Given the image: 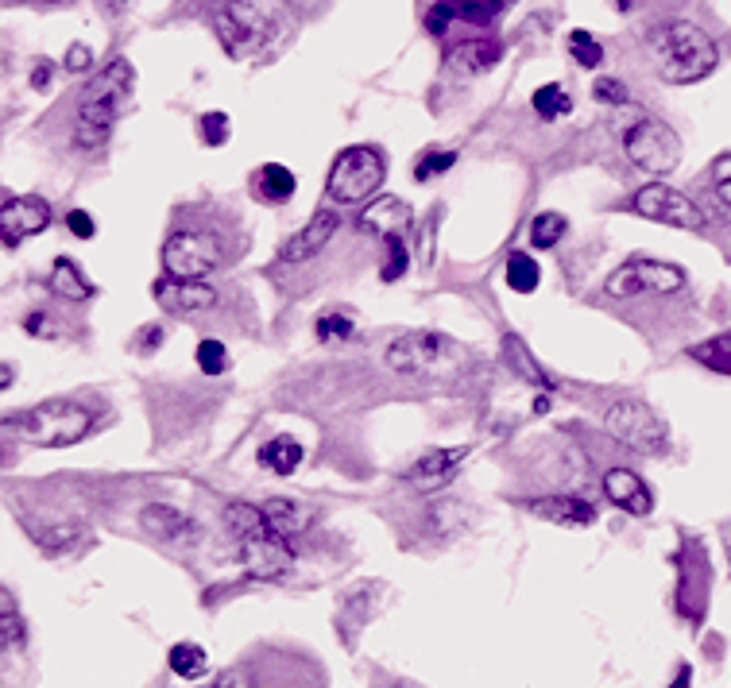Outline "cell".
<instances>
[{
	"instance_id": "6da1fadb",
	"label": "cell",
	"mask_w": 731,
	"mask_h": 688,
	"mask_svg": "<svg viewBox=\"0 0 731 688\" xmlns=\"http://www.w3.org/2000/svg\"><path fill=\"white\" fill-rule=\"evenodd\" d=\"M294 28L287 0H229L217 16V39L236 62L264 58Z\"/></svg>"
},
{
	"instance_id": "7a4b0ae2",
	"label": "cell",
	"mask_w": 731,
	"mask_h": 688,
	"mask_svg": "<svg viewBox=\"0 0 731 688\" xmlns=\"http://www.w3.org/2000/svg\"><path fill=\"white\" fill-rule=\"evenodd\" d=\"M646 51L662 82L670 86H693L720 66V51L712 35L689 20H662L646 31Z\"/></svg>"
},
{
	"instance_id": "3957f363",
	"label": "cell",
	"mask_w": 731,
	"mask_h": 688,
	"mask_svg": "<svg viewBox=\"0 0 731 688\" xmlns=\"http://www.w3.org/2000/svg\"><path fill=\"white\" fill-rule=\"evenodd\" d=\"M132 62L117 58L109 62L93 82H86L82 89V101H78V132H74V144L78 147H101L109 140V128L117 124V116L124 113L128 97H132Z\"/></svg>"
},
{
	"instance_id": "277c9868",
	"label": "cell",
	"mask_w": 731,
	"mask_h": 688,
	"mask_svg": "<svg viewBox=\"0 0 731 688\" xmlns=\"http://www.w3.org/2000/svg\"><path fill=\"white\" fill-rule=\"evenodd\" d=\"M93 410L82 406V402H66V399H55V402H43V406H35L28 414H20V418H8V433H20L24 441L31 445H43V449H62V445H74V441H82L89 430H93Z\"/></svg>"
},
{
	"instance_id": "5b68a950",
	"label": "cell",
	"mask_w": 731,
	"mask_h": 688,
	"mask_svg": "<svg viewBox=\"0 0 731 688\" xmlns=\"http://www.w3.org/2000/svg\"><path fill=\"white\" fill-rule=\"evenodd\" d=\"M383 178H387V159L380 147H345L329 167V198L341 205H360L372 194H380Z\"/></svg>"
},
{
	"instance_id": "8992f818",
	"label": "cell",
	"mask_w": 731,
	"mask_h": 688,
	"mask_svg": "<svg viewBox=\"0 0 731 688\" xmlns=\"http://www.w3.org/2000/svg\"><path fill=\"white\" fill-rule=\"evenodd\" d=\"M465 364V352L441 333H403L387 344V368L399 375H449Z\"/></svg>"
},
{
	"instance_id": "52a82bcc",
	"label": "cell",
	"mask_w": 731,
	"mask_h": 688,
	"mask_svg": "<svg viewBox=\"0 0 731 688\" xmlns=\"http://www.w3.org/2000/svg\"><path fill=\"white\" fill-rule=\"evenodd\" d=\"M623 147H627V159L646 174H670L681 159V140L670 124L654 120V116H643L627 136H623Z\"/></svg>"
},
{
	"instance_id": "ba28073f",
	"label": "cell",
	"mask_w": 731,
	"mask_h": 688,
	"mask_svg": "<svg viewBox=\"0 0 731 688\" xmlns=\"http://www.w3.org/2000/svg\"><path fill=\"white\" fill-rule=\"evenodd\" d=\"M608 433H612L615 441H623L627 449L643 453V457L666 453V445H670L662 418H658V414L639 399L615 402L612 410H608Z\"/></svg>"
},
{
	"instance_id": "9c48e42d",
	"label": "cell",
	"mask_w": 731,
	"mask_h": 688,
	"mask_svg": "<svg viewBox=\"0 0 731 688\" xmlns=\"http://www.w3.org/2000/svg\"><path fill=\"white\" fill-rule=\"evenodd\" d=\"M685 287V271L662 263V259H627L612 279H608V294L612 298H639V294H673Z\"/></svg>"
},
{
	"instance_id": "30bf717a",
	"label": "cell",
	"mask_w": 731,
	"mask_h": 688,
	"mask_svg": "<svg viewBox=\"0 0 731 688\" xmlns=\"http://www.w3.org/2000/svg\"><path fill=\"white\" fill-rule=\"evenodd\" d=\"M221 263V240L213 232H175L163 244V267L171 279H205Z\"/></svg>"
},
{
	"instance_id": "8fae6325",
	"label": "cell",
	"mask_w": 731,
	"mask_h": 688,
	"mask_svg": "<svg viewBox=\"0 0 731 688\" xmlns=\"http://www.w3.org/2000/svg\"><path fill=\"white\" fill-rule=\"evenodd\" d=\"M631 209H635L639 217H646V221H658V225H673V229H704L701 209L685 198V194L662 186V182L643 186V190L635 194V201H631Z\"/></svg>"
},
{
	"instance_id": "7c38bea8",
	"label": "cell",
	"mask_w": 731,
	"mask_h": 688,
	"mask_svg": "<svg viewBox=\"0 0 731 688\" xmlns=\"http://www.w3.org/2000/svg\"><path fill=\"white\" fill-rule=\"evenodd\" d=\"M240 561H244V573L252 580H283L294 569L291 545H287V538H279L275 530L240 538Z\"/></svg>"
},
{
	"instance_id": "4fadbf2b",
	"label": "cell",
	"mask_w": 731,
	"mask_h": 688,
	"mask_svg": "<svg viewBox=\"0 0 731 688\" xmlns=\"http://www.w3.org/2000/svg\"><path fill=\"white\" fill-rule=\"evenodd\" d=\"M496 16H503V0H434L426 12L430 35H449L453 24L488 28Z\"/></svg>"
},
{
	"instance_id": "5bb4252c",
	"label": "cell",
	"mask_w": 731,
	"mask_h": 688,
	"mask_svg": "<svg viewBox=\"0 0 731 688\" xmlns=\"http://www.w3.org/2000/svg\"><path fill=\"white\" fill-rule=\"evenodd\" d=\"M51 225V205L43 198H8L0 209V229H4V244L20 248L28 236L43 232Z\"/></svg>"
},
{
	"instance_id": "9a60e30c",
	"label": "cell",
	"mask_w": 731,
	"mask_h": 688,
	"mask_svg": "<svg viewBox=\"0 0 731 688\" xmlns=\"http://www.w3.org/2000/svg\"><path fill=\"white\" fill-rule=\"evenodd\" d=\"M155 302L167 310V314L190 317L202 314V310H213L217 306V290L198 283V279H159L155 283Z\"/></svg>"
},
{
	"instance_id": "2e32d148",
	"label": "cell",
	"mask_w": 731,
	"mask_h": 688,
	"mask_svg": "<svg viewBox=\"0 0 731 688\" xmlns=\"http://www.w3.org/2000/svg\"><path fill=\"white\" fill-rule=\"evenodd\" d=\"M468 449L461 445V449H430L426 457H418L414 464H410V488L422 491V495H430V491L445 488L457 472H461V464H465Z\"/></svg>"
},
{
	"instance_id": "e0dca14e",
	"label": "cell",
	"mask_w": 731,
	"mask_h": 688,
	"mask_svg": "<svg viewBox=\"0 0 731 688\" xmlns=\"http://www.w3.org/2000/svg\"><path fill=\"white\" fill-rule=\"evenodd\" d=\"M337 225H341V217H337L333 209H318V213L283 244V259H287V263H302V259H310L314 252H322L325 244H329V236L337 232Z\"/></svg>"
},
{
	"instance_id": "ac0fdd59",
	"label": "cell",
	"mask_w": 731,
	"mask_h": 688,
	"mask_svg": "<svg viewBox=\"0 0 731 688\" xmlns=\"http://www.w3.org/2000/svg\"><path fill=\"white\" fill-rule=\"evenodd\" d=\"M527 511L534 518H546L554 526H569V530H581L596 522V507L577 499V495H546V499H534L527 503Z\"/></svg>"
},
{
	"instance_id": "d6986e66",
	"label": "cell",
	"mask_w": 731,
	"mask_h": 688,
	"mask_svg": "<svg viewBox=\"0 0 731 688\" xmlns=\"http://www.w3.org/2000/svg\"><path fill=\"white\" fill-rule=\"evenodd\" d=\"M604 495L612 499L619 511H627V515H650V507H654V495L646 488L643 480L631 472V468H612L608 476H604Z\"/></svg>"
},
{
	"instance_id": "ffe728a7",
	"label": "cell",
	"mask_w": 731,
	"mask_h": 688,
	"mask_svg": "<svg viewBox=\"0 0 731 688\" xmlns=\"http://www.w3.org/2000/svg\"><path fill=\"white\" fill-rule=\"evenodd\" d=\"M499 58H503V47L492 35H472V39H461V43H453L445 51V62L453 70H461V74H484V70L496 66Z\"/></svg>"
},
{
	"instance_id": "44dd1931",
	"label": "cell",
	"mask_w": 731,
	"mask_h": 688,
	"mask_svg": "<svg viewBox=\"0 0 731 688\" xmlns=\"http://www.w3.org/2000/svg\"><path fill=\"white\" fill-rule=\"evenodd\" d=\"M264 515H267V526H271L279 538H298V534L314 522V511H310L306 503H298V499H287V495L267 499Z\"/></svg>"
},
{
	"instance_id": "7402d4cb",
	"label": "cell",
	"mask_w": 731,
	"mask_h": 688,
	"mask_svg": "<svg viewBox=\"0 0 731 688\" xmlns=\"http://www.w3.org/2000/svg\"><path fill=\"white\" fill-rule=\"evenodd\" d=\"M356 225L364 232H376V236L403 232L410 225V205H403L399 198H376V205H368Z\"/></svg>"
},
{
	"instance_id": "603a6c76",
	"label": "cell",
	"mask_w": 731,
	"mask_h": 688,
	"mask_svg": "<svg viewBox=\"0 0 731 688\" xmlns=\"http://www.w3.org/2000/svg\"><path fill=\"white\" fill-rule=\"evenodd\" d=\"M147 534H155V538H163V542H178V538H186V534H194V522L182 515L178 507L171 503H151L144 515H140Z\"/></svg>"
},
{
	"instance_id": "cb8c5ba5",
	"label": "cell",
	"mask_w": 731,
	"mask_h": 688,
	"mask_svg": "<svg viewBox=\"0 0 731 688\" xmlns=\"http://www.w3.org/2000/svg\"><path fill=\"white\" fill-rule=\"evenodd\" d=\"M252 190H256V198L267 201V205H283V201L294 198L298 182H294V174L287 171L283 163H264L260 171L252 174Z\"/></svg>"
},
{
	"instance_id": "d4e9b609",
	"label": "cell",
	"mask_w": 731,
	"mask_h": 688,
	"mask_svg": "<svg viewBox=\"0 0 731 688\" xmlns=\"http://www.w3.org/2000/svg\"><path fill=\"white\" fill-rule=\"evenodd\" d=\"M24 526H28V538L39 549H47V553H55V549H66V545L78 538V522H70V518H24Z\"/></svg>"
},
{
	"instance_id": "484cf974",
	"label": "cell",
	"mask_w": 731,
	"mask_h": 688,
	"mask_svg": "<svg viewBox=\"0 0 731 688\" xmlns=\"http://www.w3.org/2000/svg\"><path fill=\"white\" fill-rule=\"evenodd\" d=\"M47 287L55 290L59 298H66V302H89V298H93V283H86V275H82L70 259H55V263H51Z\"/></svg>"
},
{
	"instance_id": "4316f807",
	"label": "cell",
	"mask_w": 731,
	"mask_h": 688,
	"mask_svg": "<svg viewBox=\"0 0 731 688\" xmlns=\"http://www.w3.org/2000/svg\"><path fill=\"white\" fill-rule=\"evenodd\" d=\"M260 464L275 476H291L294 468L302 464V445L294 437H271L264 449H260Z\"/></svg>"
},
{
	"instance_id": "83f0119b",
	"label": "cell",
	"mask_w": 731,
	"mask_h": 688,
	"mask_svg": "<svg viewBox=\"0 0 731 688\" xmlns=\"http://www.w3.org/2000/svg\"><path fill=\"white\" fill-rule=\"evenodd\" d=\"M503 364L511 368V372L519 375V379H527V383H538V387H550V379L542 375V368L534 364V356L527 352V344L519 341L515 333H507L503 337Z\"/></svg>"
},
{
	"instance_id": "f1b7e54d",
	"label": "cell",
	"mask_w": 731,
	"mask_h": 688,
	"mask_svg": "<svg viewBox=\"0 0 731 688\" xmlns=\"http://www.w3.org/2000/svg\"><path fill=\"white\" fill-rule=\"evenodd\" d=\"M225 522H229V530L236 534V542L271 530V526H267L264 507H252V503H229V507H225Z\"/></svg>"
},
{
	"instance_id": "f546056e",
	"label": "cell",
	"mask_w": 731,
	"mask_h": 688,
	"mask_svg": "<svg viewBox=\"0 0 731 688\" xmlns=\"http://www.w3.org/2000/svg\"><path fill=\"white\" fill-rule=\"evenodd\" d=\"M167 661H171V673L182 677V681H198L205 669H209V658H205V650L198 642H178V646H171Z\"/></svg>"
},
{
	"instance_id": "4dcf8cb0",
	"label": "cell",
	"mask_w": 731,
	"mask_h": 688,
	"mask_svg": "<svg viewBox=\"0 0 731 688\" xmlns=\"http://www.w3.org/2000/svg\"><path fill=\"white\" fill-rule=\"evenodd\" d=\"M689 356H693L697 364H704V368H712V372L731 375V329L728 333H720V337H712V341L693 344Z\"/></svg>"
},
{
	"instance_id": "1f68e13d",
	"label": "cell",
	"mask_w": 731,
	"mask_h": 688,
	"mask_svg": "<svg viewBox=\"0 0 731 688\" xmlns=\"http://www.w3.org/2000/svg\"><path fill=\"white\" fill-rule=\"evenodd\" d=\"M383 240V267H380V279L383 283H395V279H403L410 267V256H407V244H403V232H387L380 236Z\"/></svg>"
},
{
	"instance_id": "d6a6232c",
	"label": "cell",
	"mask_w": 731,
	"mask_h": 688,
	"mask_svg": "<svg viewBox=\"0 0 731 688\" xmlns=\"http://www.w3.org/2000/svg\"><path fill=\"white\" fill-rule=\"evenodd\" d=\"M538 283H542V271H538V263L527 252H515V256L507 259V287L515 290V294H534Z\"/></svg>"
},
{
	"instance_id": "836d02e7",
	"label": "cell",
	"mask_w": 731,
	"mask_h": 688,
	"mask_svg": "<svg viewBox=\"0 0 731 688\" xmlns=\"http://www.w3.org/2000/svg\"><path fill=\"white\" fill-rule=\"evenodd\" d=\"M530 105H534V113L542 116V120H557V116H565L573 109V101H569V93L550 82V86L534 89V97H530Z\"/></svg>"
},
{
	"instance_id": "e575fe53",
	"label": "cell",
	"mask_w": 731,
	"mask_h": 688,
	"mask_svg": "<svg viewBox=\"0 0 731 688\" xmlns=\"http://www.w3.org/2000/svg\"><path fill=\"white\" fill-rule=\"evenodd\" d=\"M565 229H569V225H565L561 213H542V217L530 221V244H534V248H554L557 240L565 236Z\"/></svg>"
},
{
	"instance_id": "d590c367",
	"label": "cell",
	"mask_w": 731,
	"mask_h": 688,
	"mask_svg": "<svg viewBox=\"0 0 731 688\" xmlns=\"http://www.w3.org/2000/svg\"><path fill=\"white\" fill-rule=\"evenodd\" d=\"M314 333H318V341L322 344H345L352 337V317L341 314V310H329V314L318 317Z\"/></svg>"
},
{
	"instance_id": "8d00e7d4",
	"label": "cell",
	"mask_w": 731,
	"mask_h": 688,
	"mask_svg": "<svg viewBox=\"0 0 731 688\" xmlns=\"http://www.w3.org/2000/svg\"><path fill=\"white\" fill-rule=\"evenodd\" d=\"M0 634H4V646H12V650H20L24 646V619H20V611H16V600L4 592V600H0Z\"/></svg>"
},
{
	"instance_id": "74e56055",
	"label": "cell",
	"mask_w": 731,
	"mask_h": 688,
	"mask_svg": "<svg viewBox=\"0 0 731 688\" xmlns=\"http://www.w3.org/2000/svg\"><path fill=\"white\" fill-rule=\"evenodd\" d=\"M569 55L577 58V66L592 70V66H600V62H604V47H600L588 31H573V35H569Z\"/></svg>"
},
{
	"instance_id": "f35d334b",
	"label": "cell",
	"mask_w": 731,
	"mask_h": 688,
	"mask_svg": "<svg viewBox=\"0 0 731 688\" xmlns=\"http://www.w3.org/2000/svg\"><path fill=\"white\" fill-rule=\"evenodd\" d=\"M198 368H202L205 375H221L225 368H229V348L221 341H202L198 344Z\"/></svg>"
},
{
	"instance_id": "ab89813d",
	"label": "cell",
	"mask_w": 731,
	"mask_h": 688,
	"mask_svg": "<svg viewBox=\"0 0 731 688\" xmlns=\"http://www.w3.org/2000/svg\"><path fill=\"white\" fill-rule=\"evenodd\" d=\"M453 163H457V151H430V155H422L414 174H418V182H430L434 174H445Z\"/></svg>"
},
{
	"instance_id": "60d3db41",
	"label": "cell",
	"mask_w": 731,
	"mask_h": 688,
	"mask_svg": "<svg viewBox=\"0 0 731 688\" xmlns=\"http://www.w3.org/2000/svg\"><path fill=\"white\" fill-rule=\"evenodd\" d=\"M198 128H202V140L209 147L229 144V116L225 113H205L202 120H198Z\"/></svg>"
},
{
	"instance_id": "b9f144b4",
	"label": "cell",
	"mask_w": 731,
	"mask_h": 688,
	"mask_svg": "<svg viewBox=\"0 0 731 688\" xmlns=\"http://www.w3.org/2000/svg\"><path fill=\"white\" fill-rule=\"evenodd\" d=\"M592 97L604 101V105H623V101H627V86L615 82V78H596V82H592Z\"/></svg>"
},
{
	"instance_id": "7bdbcfd3",
	"label": "cell",
	"mask_w": 731,
	"mask_h": 688,
	"mask_svg": "<svg viewBox=\"0 0 731 688\" xmlns=\"http://www.w3.org/2000/svg\"><path fill=\"white\" fill-rule=\"evenodd\" d=\"M712 186H716L720 201H724V205H731V151L716 159V167H712Z\"/></svg>"
},
{
	"instance_id": "ee69618b",
	"label": "cell",
	"mask_w": 731,
	"mask_h": 688,
	"mask_svg": "<svg viewBox=\"0 0 731 688\" xmlns=\"http://www.w3.org/2000/svg\"><path fill=\"white\" fill-rule=\"evenodd\" d=\"M66 229L74 232L78 240H93V232H97V221L89 217L86 209H70V213H66Z\"/></svg>"
},
{
	"instance_id": "f6af8a7d",
	"label": "cell",
	"mask_w": 731,
	"mask_h": 688,
	"mask_svg": "<svg viewBox=\"0 0 731 688\" xmlns=\"http://www.w3.org/2000/svg\"><path fill=\"white\" fill-rule=\"evenodd\" d=\"M209 688H252V677H248L244 669H225Z\"/></svg>"
},
{
	"instance_id": "bcb514c9",
	"label": "cell",
	"mask_w": 731,
	"mask_h": 688,
	"mask_svg": "<svg viewBox=\"0 0 731 688\" xmlns=\"http://www.w3.org/2000/svg\"><path fill=\"white\" fill-rule=\"evenodd\" d=\"M66 66H70V70H86V66H89V51H86V47H70Z\"/></svg>"
},
{
	"instance_id": "7dc6e473",
	"label": "cell",
	"mask_w": 731,
	"mask_h": 688,
	"mask_svg": "<svg viewBox=\"0 0 731 688\" xmlns=\"http://www.w3.org/2000/svg\"><path fill=\"white\" fill-rule=\"evenodd\" d=\"M47 74H51V62H39V70L31 74V86H47Z\"/></svg>"
},
{
	"instance_id": "c3c4849f",
	"label": "cell",
	"mask_w": 731,
	"mask_h": 688,
	"mask_svg": "<svg viewBox=\"0 0 731 688\" xmlns=\"http://www.w3.org/2000/svg\"><path fill=\"white\" fill-rule=\"evenodd\" d=\"M101 4H105V12H109V16H120V12H124L132 0H101Z\"/></svg>"
},
{
	"instance_id": "681fc988",
	"label": "cell",
	"mask_w": 731,
	"mask_h": 688,
	"mask_svg": "<svg viewBox=\"0 0 731 688\" xmlns=\"http://www.w3.org/2000/svg\"><path fill=\"white\" fill-rule=\"evenodd\" d=\"M673 688H689V665L677 673V681H673Z\"/></svg>"
},
{
	"instance_id": "f907efd6",
	"label": "cell",
	"mask_w": 731,
	"mask_h": 688,
	"mask_svg": "<svg viewBox=\"0 0 731 688\" xmlns=\"http://www.w3.org/2000/svg\"><path fill=\"white\" fill-rule=\"evenodd\" d=\"M24 4H66V0H24Z\"/></svg>"
},
{
	"instance_id": "816d5d0a",
	"label": "cell",
	"mask_w": 731,
	"mask_h": 688,
	"mask_svg": "<svg viewBox=\"0 0 731 688\" xmlns=\"http://www.w3.org/2000/svg\"><path fill=\"white\" fill-rule=\"evenodd\" d=\"M615 8H631V4H627V0H615Z\"/></svg>"
},
{
	"instance_id": "f5cc1de1",
	"label": "cell",
	"mask_w": 731,
	"mask_h": 688,
	"mask_svg": "<svg viewBox=\"0 0 731 688\" xmlns=\"http://www.w3.org/2000/svg\"><path fill=\"white\" fill-rule=\"evenodd\" d=\"M728 561H731V530H728Z\"/></svg>"
}]
</instances>
